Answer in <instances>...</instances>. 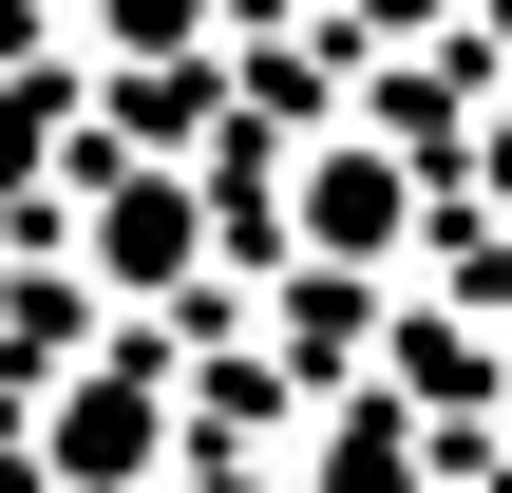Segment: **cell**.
Listing matches in <instances>:
<instances>
[{
  "mask_svg": "<svg viewBox=\"0 0 512 493\" xmlns=\"http://www.w3.org/2000/svg\"><path fill=\"white\" fill-rule=\"evenodd\" d=\"M38 456H57V475H152V456H171V399H152V380L114 361V380L38 399Z\"/></svg>",
  "mask_w": 512,
  "mask_h": 493,
  "instance_id": "6da1fadb",
  "label": "cell"
},
{
  "mask_svg": "<svg viewBox=\"0 0 512 493\" xmlns=\"http://www.w3.org/2000/svg\"><path fill=\"white\" fill-rule=\"evenodd\" d=\"M304 247H323V266L361 247V266H380V247H399V152H323V171H304Z\"/></svg>",
  "mask_w": 512,
  "mask_h": 493,
  "instance_id": "7a4b0ae2",
  "label": "cell"
},
{
  "mask_svg": "<svg viewBox=\"0 0 512 493\" xmlns=\"http://www.w3.org/2000/svg\"><path fill=\"white\" fill-rule=\"evenodd\" d=\"M95 266H114V285H171V266H190V190H114V209H95Z\"/></svg>",
  "mask_w": 512,
  "mask_h": 493,
  "instance_id": "3957f363",
  "label": "cell"
},
{
  "mask_svg": "<svg viewBox=\"0 0 512 493\" xmlns=\"http://www.w3.org/2000/svg\"><path fill=\"white\" fill-rule=\"evenodd\" d=\"M114 38H133V57H171V38H209V0H114Z\"/></svg>",
  "mask_w": 512,
  "mask_h": 493,
  "instance_id": "277c9868",
  "label": "cell"
},
{
  "mask_svg": "<svg viewBox=\"0 0 512 493\" xmlns=\"http://www.w3.org/2000/svg\"><path fill=\"white\" fill-rule=\"evenodd\" d=\"M38 133H57V95H0V190L38 171Z\"/></svg>",
  "mask_w": 512,
  "mask_h": 493,
  "instance_id": "5b68a950",
  "label": "cell"
}]
</instances>
